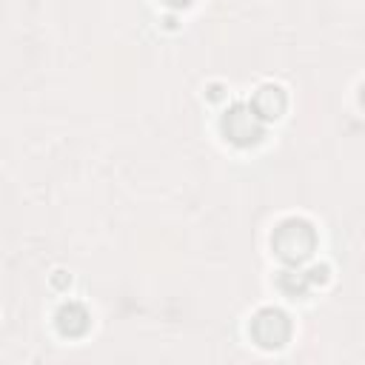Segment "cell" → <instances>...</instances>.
<instances>
[{
    "label": "cell",
    "mask_w": 365,
    "mask_h": 365,
    "mask_svg": "<svg viewBox=\"0 0 365 365\" xmlns=\"http://www.w3.org/2000/svg\"><path fill=\"white\" fill-rule=\"evenodd\" d=\"M271 245H274L279 259H285L288 265H299L314 254L317 234H314L311 222L294 217V220H285V222L277 225V231L271 237Z\"/></svg>",
    "instance_id": "obj_1"
},
{
    "label": "cell",
    "mask_w": 365,
    "mask_h": 365,
    "mask_svg": "<svg viewBox=\"0 0 365 365\" xmlns=\"http://www.w3.org/2000/svg\"><path fill=\"white\" fill-rule=\"evenodd\" d=\"M262 117L251 106H234L222 117V134L237 145H251L262 137Z\"/></svg>",
    "instance_id": "obj_2"
},
{
    "label": "cell",
    "mask_w": 365,
    "mask_h": 365,
    "mask_svg": "<svg viewBox=\"0 0 365 365\" xmlns=\"http://www.w3.org/2000/svg\"><path fill=\"white\" fill-rule=\"evenodd\" d=\"M288 334H291L288 317L282 311H277V308H262L254 317V322H251V336L262 348H279V345H285Z\"/></svg>",
    "instance_id": "obj_3"
},
{
    "label": "cell",
    "mask_w": 365,
    "mask_h": 365,
    "mask_svg": "<svg viewBox=\"0 0 365 365\" xmlns=\"http://www.w3.org/2000/svg\"><path fill=\"white\" fill-rule=\"evenodd\" d=\"M262 120H277L285 111V94L279 86H262L254 94V106H251Z\"/></svg>",
    "instance_id": "obj_4"
},
{
    "label": "cell",
    "mask_w": 365,
    "mask_h": 365,
    "mask_svg": "<svg viewBox=\"0 0 365 365\" xmlns=\"http://www.w3.org/2000/svg\"><path fill=\"white\" fill-rule=\"evenodd\" d=\"M57 325H60L63 334L77 336V334H83V331L88 328V314H86L80 305H66V308H60V314H57Z\"/></svg>",
    "instance_id": "obj_5"
},
{
    "label": "cell",
    "mask_w": 365,
    "mask_h": 365,
    "mask_svg": "<svg viewBox=\"0 0 365 365\" xmlns=\"http://www.w3.org/2000/svg\"><path fill=\"white\" fill-rule=\"evenodd\" d=\"M168 3H171V6H188L191 0H168Z\"/></svg>",
    "instance_id": "obj_6"
}]
</instances>
